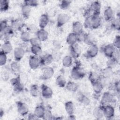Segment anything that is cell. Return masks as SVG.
I'll return each instance as SVG.
<instances>
[{
	"label": "cell",
	"instance_id": "cell-1",
	"mask_svg": "<svg viewBox=\"0 0 120 120\" xmlns=\"http://www.w3.org/2000/svg\"><path fill=\"white\" fill-rule=\"evenodd\" d=\"M86 75L85 71L79 64L74 66L71 71V77L74 80H79L83 78Z\"/></svg>",
	"mask_w": 120,
	"mask_h": 120
},
{
	"label": "cell",
	"instance_id": "cell-2",
	"mask_svg": "<svg viewBox=\"0 0 120 120\" xmlns=\"http://www.w3.org/2000/svg\"><path fill=\"white\" fill-rule=\"evenodd\" d=\"M10 83L14 88V90L16 92H21L24 90L23 84L21 82L19 75L10 80Z\"/></svg>",
	"mask_w": 120,
	"mask_h": 120
},
{
	"label": "cell",
	"instance_id": "cell-3",
	"mask_svg": "<svg viewBox=\"0 0 120 120\" xmlns=\"http://www.w3.org/2000/svg\"><path fill=\"white\" fill-rule=\"evenodd\" d=\"M114 98L113 95L109 91L105 92L102 96L101 100V105H109L114 101Z\"/></svg>",
	"mask_w": 120,
	"mask_h": 120
},
{
	"label": "cell",
	"instance_id": "cell-4",
	"mask_svg": "<svg viewBox=\"0 0 120 120\" xmlns=\"http://www.w3.org/2000/svg\"><path fill=\"white\" fill-rule=\"evenodd\" d=\"M16 104L17 112L20 115L24 116L28 114L29 110L27 104L20 101H17Z\"/></svg>",
	"mask_w": 120,
	"mask_h": 120
},
{
	"label": "cell",
	"instance_id": "cell-5",
	"mask_svg": "<svg viewBox=\"0 0 120 120\" xmlns=\"http://www.w3.org/2000/svg\"><path fill=\"white\" fill-rule=\"evenodd\" d=\"M104 117L106 119H112L114 116L115 110L113 106L111 105H103Z\"/></svg>",
	"mask_w": 120,
	"mask_h": 120
},
{
	"label": "cell",
	"instance_id": "cell-6",
	"mask_svg": "<svg viewBox=\"0 0 120 120\" xmlns=\"http://www.w3.org/2000/svg\"><path fill=\"white\" fill-rule=\"evenodd\" d=\"M0 38H3L5 41L9 40L14 35V30L11 26L8 25L3 31L0 32Z\"/></svg>",
	"mask_w": 120,
	"mask_h": 120
},
{
	"label": "cell",
	"instance_id": "cell-7",
	"mask_svg": "<svg viewBox=\"0 0 120 120\" xmlns=\"http://www.w3.org/2000/svg\"><path fill=\"white\" fill-rule=\"evenodd\" d=\"M69 54L73 59H76L79 57L81 53V49L77 43L73 45L69 46Z\"/></svg>",
	"mask_w": 120,
	"mask_h": 120
},
{
	"label": "cell",
	"instance_id": "cell-8",
	"mask_svg": "<svg viewBox=\"0 0 120 120\" xmlns=\"http://www.w3.org/2000/svg\"><path fill=\"white\" fill-rule=\"evenodd\" d=\"M70 18V16L67 14L61 13L59 14L57 18L56 26L58 28L61 27L69 21Z\"/></svg>",
	"mask_w": 120,
	"mask_h": 120
},
{
	"label": "cell",
	"instance_id": "cell-9",
	"mask_svg": "<svg viewBox=\"0 0 120 120\" xmlns=\"http://www.w3.org/2000/svg\"><path fill=\"white\" fill-rule=\"evenodd\" d=\"M25 25L24 21L21 18H16L11 21V26L14 30L21 31Z\"/></svg>",
	"mask_w": 120,
	"mask_h": 120
},
{
	"label": "cell",
	"instance_id": "cell-10",
	"mask_svg": "<svg viewBox=\"0 0 120 120\" xmlns=\"http://www.w3.org/2000/svg\"><path fill=\"white\" fill-rule=\"evenodd\" d=\"M92 29H97L101 25L102 19L100 17V14H93L90 17Z\"/></svg>",
	"mask_w": 120,
	"mask_h": 120
},
{
	"label": "cell",
	"instance_id": "cell-11",
	"mask_svg": "<svg viewBox=\"0 0 120 120\" xmlns=\"http://www.w3.org/2000/svg\"><path fill=\"white\" fill-rule=\"evenodd\" d=\"M41 94L42 97L45 99L51 98L53 95V91L49 86L44 84L41 86Z\"/></svg>",
	"mask_w": 120,
	"mask_h": 120
},
{
	"label": "cell",
	"instance_id": "cell-12",
	"mask_svg": "<svg viewBox=\"0 0 120 120\" xmlns=\"http://www.w3.org/2000/svg\"><path fill=\"white\" fill-rule=\"evenodd\" d=\"M98 53V47L97 45L95 44L90 45L86 53V56L89 58H93L95 57Z\"/></svg>",
	"mask_w": 120,
	"mask_h": 120
},
{
	"label": "cell",
	"instance_id": "cell-13",
	"mask_svg": "<svg viewBox=\"0 0 120 120\" xmlns=\"http://www.w3.org/2000/svg\"><path fill=\"white\" fill-rule=\"evenodd\" d=\"M54 73L53 68L51 67H47L45 68L43 70L41 79L46 80L51 79Z\"/></svg>",
	"mask_w": 120,
	"mask_h": 120
},
{
	"label": "cell",
	"instance_id": "cell-14",
	"mask_svg": "<svg viewBox=\"0 0 120 120\" xmlns=\"http://www.w3.org/2000/svg\"><path fill=\"white\" fill-rule=\"evenodd\" d=\"M29 65L31 69H36L40 65L39 58L34 55L31 56L29 60Z\"/></svg>",
	"mask_w": 120,
	"mask_h": 120
},
{
	"label": "cell",
	"instance_id": "cell-15",
	"mask_svg": "<svg viewBox=\"0 0 120 120\" xmlns=\"http://www.w3.org/2000/svg\"><path fill=\"white\" fill-rule=\"evenodd\" d=\"M115 49L112 44H109L105 45L103 47L102 50L104 55L107 58H110L112 57Z\"/></svg>",
	"mask_w": 120,
	"mask_h": 120
},
{
	"label": "cell",
	"instance_id": "cell-16",
	"mask_svg": "<svg viewBox=\"0 0 120 120\" xmlns=\"http://www.w3.org/2000/svg\"><path fill=\"white\" fill-rule=\"evenodd\" d=\"M25 50L22 47H17L14 50V57L15 61L19 62L24 57Z\"/></svg>",
	"mask_w": 120,
	"mask_h": 120
},
{
	"label": "cell",
	"instance_id": "cell-17",
	"mask_svg": "<svg viewBox=\"0 0 120 120\" xmlns=\"http://www.w3.org/2000/svg\"><path fill=\"white\" fill-rule=\"evenodd\" d=\"M39 59L40 65L46 66L53 61V57L51 54H46L39 58Z\"/></svg>",
	"mask_w": 120,
	"mask_h": 120
},
{
	"label": "cell",
	"instance_id": "cell-18",
	"mask_svg": "<svg viewBox=\"0 0 120 120\" xmlns=\"http://www.w3.org/2000/svg\"><path fill=\"white\" fill-rule=\"evenodd\" d=\"M49 17L47 13L41 15L39 19V26L40 29H45L49 22Z\"/></svg>",
	"mask_w": 120,
	"mask_h": 120
},
{
	"label": "cell",
	"instance_id": "cell-19",
	"mask_svg": "<svg viewBox=\"0 0 120 120\" xmlns=\"http://www.w3.org/2000/svg\"><path fill=\"white\" fill-rule=\"evenodd\" d=\"M95 94L98 95L101 93L104 88V85L101 79L91 83Z\"/></svg>",
	"mask_w": 120,
	"mask_h": 120
},
{
	"label": "cell",
	"instance_id": "cell-20",
	"mask_svg": "<svg viewBox=\"0 0 120 120\" xmlns=\"http://www.w3.org/2000/svg\"><path fill=\"white\" fill-rule=\"evenodd\" d=\"M36 34V37L41 42L45 41L48 38L49 34L45 29H40L38 30Z\"/></svg>",
	"mask_w": 120,
	"mask_h": 120
},
{
	"label": "cell",
	"instance_id": "cell-21",
	"mask_svg": "<svg viewBox=\"0 0 120 120\" xmlns=\"http://www.w3.org/2000/svg\"><path fill=\"white\" fill-rule=\"evenodd\" d=\"M114 12L111 7H107L104 12V17L106 22H111L113 19Z\"/></svg>",
	"mask_w": 120,
	"mask_h": 120
},
{
	"label": "cell",
	"instance_id": "cell-22",
	"mask_svg": "<svg viewBox=\"0 0 120 120\" xmlns=\"http://www.w3.org/2000/svg\"><path fill=\"white\" fill-rule=\"evenodd\" d=\"M76 98L78 102L84 105H89L90 103V100L86 95L81 92H78L76 95Z\"/></svg>",
	"mask_w": 120,
	"mask_h": 120
},
{
	"label": "cell",
	"instance_id": "cell-23",
	"mask_svg": "<svg viewBox=\"0 0 120 120\" xmlns=\"http://www.w3.org/2000/svg\"><path fill=\"white\" fill-rule=\"evenodd\" d=\"M89 8L93 14H100L101 8V4L98 1H94L90 4Z\"/></svg>",
	"mask_w": 120,
	"mask_h": 120
},
{
	"label": "cell",
	"instance_id": "cell-24",
	"mask_svg": "<svg viewBox=\"0 0 120 120\" xmlns=\"http://www.w3.org/2000/svg\"><path fill=\"white\" fill-rule=\"evenodd\" d=\"M45 110L46 109L43 105H39L35 107L34 113L38 119H42L45 114Z\"/></svg>",
	"mask_w": 120,
	"mask_h": 120
},
{
	"label": "cell",
	"instance_id": "cell-25",
	"mask_svg": "<svg viewBox=\"0 0 120 120\" xmlns=\"http://www.w3.org/2000/svg\"><path fill=\"white\" fill-rule=\"evenodd\" d=\"M93 115L97 119H101L104 117L103 105H100L94 108L93 111Z\"/></svg>",
	"mask_w": 120,
	"mask_h": 120
},
{
	"label": "cell",
	"instance_id": "cell-26",
	"mask_svg": "<svg viewBox=\"0 0 120 120\" xmlns=\"http://www.w3.org/2000/svg\"><path fill=\"white\" fill-rule=\"evenodd\" d=\"M83 26L80 22H74L72 24V32L77 35L83 31Z\"/></svg>",
	"mask_w": 120,
	"mask_h": 120
},
{
	"label": "cell",
	"instance_id": "cell-27",
	"mask_svg": "<svg viewBox=\"0 0 120 120\" xmlns=\"http://www.w3.org/2000/svg\"><path fill=\"white\" fill-rule=\"evenodd\" d=\"M1 48V51L6 54H8L12 52L13 50V46L9 40H7L5 41L2 44Z\"/></svg>",
	"mask_w": 120,
	"mask_h": 120
},
{
	"label": "cell",
	"instance_id": "cell-28",
	"mask_svg": "<svg viewBox=\"0 0 120 120\" xmlns=\"http://www.w3.org/2000/svg\"><path fill=\"white\" fill-rule=\"evenodd\" d=\"M66 42L69 45H73L77 42V35L73 32L70 33L66 38Z\"/></svg>",
	"mask_w": 120,
	"mask_h": 120
},
{
	"label": "cell",
	"instance_id": "cell-29",
	"mask_svg": "<svg viewBox=\"0 0 120 120\" xmlns=\"http://www.w3.org/2000/svg\"><path fill=\"white\" fill-rule=\"evenodd\" d=\"M65 109L66 112H67V114L68 115L74 114L75 108V105H74V103L72 101H68L65 103Z\"/></svg>",
	"mask_w": 120,
	"mask_h": 120
},
{
	"label": "cell",
	"instance_id": "cell-30",
	"mask_svg": "<svg viewBox=\"0 0 120 120\" xmlns=\"http://www.w3.org/2000/svg\"><path fill=\"white\" fill-rule=\"evenodd\" d=\"M31 12V8L29 6L23 4L21 7V13L24 19H28L30 17Z\"/></svg>",
	"mask_w": 120,
	"mask_h": 120
},
{
	"label": "cell",
	"instance_id": "cell-31",
	"mask_svg": "<svg viewBox=\"0 0 120 120\" xmlns=\"http://www.w3.org/2000/svg\"><path fill=\"white\" fill-rule=\"evenodd\" d=\"M67 90L71 92H76L79 89V84L74 82L68 81L66 85Z\"/></svg>",
	"mask_w": 120,
	"mask_h": 120
},
{
	"label": "cell",
	"instance_id": "cell-32",
	"mask_svg": "<svg viewBox=\"0 0 120 120\" xmlns=\"http://www.w3.org/2000/svg\"><path fill=\"white\" fill-rule=\"evenodd\" d=\"M10 68L11 71L15 74H19L21 70V66L18 61H13L11 63Z\"/></svg>",
	"mask_w": 120,
	"mask_h": 120
},
{
	"label": "cell",
	"instance_id": "cell-33",
	"mask_svg": "<svg viewBox=\"0 0 120 120\" xmlns=\"http://www.w3.org/2000/svg\"><path fill=\"white\" fill-rule=\"evenodd\" d=\"M55 82L56 84L60 88L65 87L67 84L66 80L62 75H59L56 78Z\"/></svg>",
	"mask_w": 120,
	"mask_h": 120
},
{
	"label": "cell",
	"instance_id": "cell-34",
	"mask_svg": "<svg viewBox=\"0 0 120 120\" xmlns=\"http://www.w3.org/2000/svg\"><path fill=\"white\" fill-rule=\"evenodd\" d=\"M110 24L111 28L113 30L119 31L120 30V17L113 19L111 21Z\"/></svg>",
	"mask_w": 120,
	"mask_h": 120
},
{
	"label": "cell",
	"instance_id": "cell-35",
	"mask_svg": "<svg viewBox=\"0 0 120 120\" xmlns=\"http://www.w3.org/2000/svg\"><path fill=\"white\" fill-rule=\"evenodd\" d=\"M83 42L89 45H90L95 44L96 39L94 36L91 34L87 33Z\"/></svg>",
	"mask_w": 120,
	"mask_h": 120
},
{
	"label": "cell",
	"instance_id": "cell-36",
	"mask_svg": "<svg viewBox=\"0 0 120 120\" xmlns=\"http://www.w3.org/2000/svg\"><path fill=\"white\" fill-rule=\"evenodd\" d=\"M62 63L64 67H70L73 63V58L70 55L65 56L62 60Z\"/></svg>",
	"mask_w": 120,
	"mask_h": 120
},
{
	"label": "cell",
	"instance_id": "cell-37",
	"mask_svg": "<svg viewBox=\"0 0 120 120\" xmlns=\"http://www.w3.org/2000/svg\"><path fill=\"white\" fill-rule=\"evenodd\" d=\"M30 93L33 97H37L39 95V89L38 85L34 84H32L30 89Z\"/></svg>",
	"mask_w": 120,
	"mask_h": 120
},
{
	"label": "cell",
	"instance_id": "cell-38",
	"mask_svg": "<svg viewBox=\"0 0 120 120\" xmlns=\"http://www.w3.org/2000/svg\"><path fill=\"white\" fill-rule=\"evenodd\" d=\"M88 79L90 83L94 82L96 81L101 79V77L98 74L94 72H90L88 75Z\"/></svg>",
	"mask_w": 120,
	"mask_h": 120
},
{
	"label": "cell",
	"instance_id": "cell-39",
	"mask_svg": "<svg viewBox=\"0 0 120 120\" xmlns=\"http://www.w3.org/2000/svg\"><path fill=\"white\" fill-rule=\"evenodd\" d=\"M9 8V1L8 0H1L0 2V10L1 12H6Z\"/></svg>",
	"mask_w": 120,
	"mask_h": 120
},
{
	"label": "cell",
	"instance_id": "cell-40",
	"mask_svg": "<svg viewBox=\"0 0 120 120\" xmlns=\"http://www.w3.org/2000/svg\"><path fill=\"white\" fill-rule=\"evenodd\" d=\"M20 38L21 40L24 43L29 42L31 38L30 33L27 31H22L20 35Z\"/></svg>",
	"mask_w": 120,
	"mask_h": 120
},
{
	"label": "cell",
	"instance_id": "cell-41",
	"mask_svg": "<svg viewBox=\"0 0 120 120\" xmlns=\"http://www.w3.org/2000/svg\"><path fill=\"white\" fill-rule=\"evenodd\" d=\"M30 51L34 55L38 56L41 53L42 50L40 45L31 46L30 47Z\"/></svg>",
	"mask_w": 120,
	"mask_h": 120
},
{
	"label": "cell",
	"instance_id": "cell-42",
	"mask_svg": "<svg viewBox=\"0 0 120 120\" xmlns=\"http://www.w3.org/2000/svg\"><path fill=\"white\" fill-rule=\"evenodd\" d=\"M71 4V1L68 0H63L60 1L59 4L60 8L62 10L68 9Z\"/></svg>",
	"mask_w": 120,
	"mask_h": 120
},
{
	"label": "cell",
	"instance_id": "cell-43",
	"mask_svg": "<svg viewBox=\"0 0 120 120\" xmlns=\"http://www.w3.org/2000/svg\"><path fill=\"white\" fill-rule=\"evenodd\" d=\"M119 63V62H118L116 60H115L113 58L111 57V58H109V59L106 62L107 67L109 68L112 69L115 66H116L117 64H118Z\"/></svg>",
	"mask_w": 120,
	"mask_h": 120
},
{
	"label": "cell",
	"instance_id": "cell-44",
	"mask_svg": "<svg viewBox=\"0 0 120 120\" xmlns=\"http://www.w3.org/2000/svg\"><path fill=\"white\" fill-rule=\"evenodd\" d=\"M7 54L0 51V65L1 66H4L7 61Z\"/></svg>",
	"mask_w": 120,
	"mask_h": 120
},
{
	"label": "cell",
	"instance_id": "cell-45",
	"mask_svg": "<svg viewBox=\"0 0 120 120\" xmlns=\"http://www.w3.org/2000/svg\"><path fill=\"white\" fill-rule=\"evenodd\" d=\"M27 31L30 33H36L38 30L36 25L34 24H30L28 25L26 27Z\"/></svg>",
	"mask_w": 120,
	"mask_h": 120
},
{
	"label": "cell",
	"instance_id": "cell-46",
	"mask_svg": "<svg viewBox=\"0 0 120 120\" xmlns=\"http://www.w3.org/2000/svg\"><path fill=\"white\" fill-rule=\"evenodd\" d=\"M23 4L30 7H36L38 5V1L36 0H26L23 1Z\"/></svg>",
	"mask_w": 120,
	"mask_h": 120
},
{
	"label": "cell",
	"instance_id": "cell-47",
	"mask_svg": "<svg viewBox=\"0 0 120 120\" xmlns=\"http://www.w3.org/2000/svg\"><path fill=\"white\" fill-rule=\"evenodd\" d=\"M113 46L117 49H120V36L119 35H117L115 36L113 43L112 44Z\"/></svg>",
	"mask_w": 120,
	"mask_h": 120
},
{
	"label": "cell",
	"instance_id": "cell-48",
	"mask_svg": "<svg viewBox=\"0 0 120 120\" xmlns=\"http://www.w3.org/2000/svg\"><path fill=\"white\" fill-rule=\"evenodd\" d=\"M83 26L86 29H92V25H91L90 17L85 18Z\"/></svg>",
	"mask_w": 120,
	"mask_h": 120
},
{
	"label": "cell",
	"instance_id": "cell-49",
	"mask_svg": "<svg viewBox=\"0 0 120 120\" xmlns=\"http://www.w3.org/2000/svg\"><path fill=\"white\" fill-rule=\"evenodd\" d=\"M42 119L46 120L53 119V115L52 113V112L49 109L46 110L45 114Z\"/></svg>",
	"mask_w": 120,
	"mask_h": 120
},
{
	"label": "cell",
	"instance_id": "cell-50",
	"mask_svg": "<svg viewBox=\"0 0 120 120\" xmlns=\"http://www.w3.org/2000/svg\"><path fill=\"white\" fill-rule=\"evenodd\" d=\"M87 33H86L85 31L83 30L79 33L77 35V42L79 43L81 42H83L84 40L85 39L86 35Z\"/></svg>",
	"mask_w": 120,
	"mask_h": 120
},
{
	"label": "cell",
	"instance_id": "cell-51",
	"mask_svg": "<svg viewBox=\"0 0 120 120\" xmlns=\"http://www.w3.org/2000/svg\"><path fill=\"white\" fill-rule=\"evenodd\" d=\"M112 69L109 68H106L105 69H104L102 73V76L104 78H107L110 77L112 73Z\"/></svg>",
	"mask_w": 120,
	"mask_h": 120
},
{
	"label": "cell",
	"instance_id": "cell-52",
	"mask_svg": "<svg viewBox=\"0 0 120 120\" xmlns=\"http://www.w3.org/2000/svg\"><path fill=\"white\" fill-rule=\"evenodd\" d=\"M29 42L31 46H38L40 45L41 41L37 37H35L31 38Z\"/></svg>",
	"mask_w": 120,
	"mask_h": 120
},
{
	"label": "cell",
	"instance_id": "cell-53",
	"mask_svg": "<svg viewBox=\"0 0 120 120\" xmlns=\"http://www.w3.org/2000/svg\"><path fill=\"white\" fill-rule=\"evenodd\" d=\"M8 25L6 20H2L0 22V32L3 31Z\"/></svg>",
	"mask_w": 120,
	"mask_h": 120
},
{
	"label": "cell",
	"instance_id": "cell-54",
	"mask_svg": "<svg viewBox=\"0 0 120 120\" xmlns=\"http://www.w3.org/2000/svg\"><path fill=\"white\" fill-rule=\"evenodd\" d=\"M112 58H113L115 60H116L118 62H119L120 58V52L119 49H115V51L113 53V54L112 56Z\"/></svg>",
	"mask_w": 120,
	"mask_h": 120
},
{
	"label": "cell",
	"instance_id": "cell-55",
	"mask_svg": "<svg viewBox=\"0 0 120 120\" xmlns=\"http://www.w3.org/2000/svg\"><path fill=\"white\" fill-rule=\"evenodd\" d=\"M28 119L30 120H38V118L36 116V115L34 113H31L29 115Z\"/></svg>",
	"mask_w": 120,
	"mask_h": 120
},
{
	"label": "cell",
	"instance_id": "cell-56",
	"mask_svg": "<svg viewBox=\"0 0 120 120\" xmlns=\"http://www.w3.org/2000/svg\"><path fill=\"white\" fill-rule=\"evenodd\" d=\"M3 115H4V111L2 109H0V117H2Z\"/></svg>",
	"mask_w": 120,
	"mask_h": 120
}]
</instances>
